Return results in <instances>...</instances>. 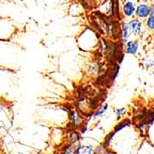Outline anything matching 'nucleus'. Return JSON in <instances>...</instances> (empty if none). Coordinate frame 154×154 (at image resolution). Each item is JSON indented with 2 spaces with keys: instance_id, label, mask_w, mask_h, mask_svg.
<instances>
[{
  "instance_id": "obj_1",
  "label": "nucleus",
  "mask_w": 154,
  "mask_h": 154,
  "mask_svg": "<svg viewBox=\"0 0 154 154\" xmlns=\"http://www.w3.org/2000/svg\"><path fill=\"white\" fill-rule=\"evenodd\" d=\"M128 26H129L131 35H133V36L139 35L141 29H142V23L140 20H131L130 23H128Z\"/></svg>"
},
{
  "instance_id": "obj_16",
  "label": "nucleus",
  "mask_w": 154,
  "mask_h": 154,
  "mask_svg": "<svg viewBox=\"0 0 154 154\" xmlns=\"http://www.w3.org/2000/svg\"><path fill=\"white\" fill-rule=\"evenodd\" d=\"M153 57H154V50H153Z\"/></svg>"
},
{
  "instance_id": "obj_14",
  "label": "nucleus",
  "mask_w": 154,
  "mask_h": 154,
  "mask_svg": "<svg viewBox=\"0 0 154 154\" xmlns=\"http://www.w3.org/2000/svg\"><path fill=\"white\" fill-rule=\"evenodd\" d=\"M145 65H146V68L147 69H151L154 67V60H151V59H149L146 62H145Z\"/></svg>"
},
{
  "instance_id": "obj_12",
  "label": "nucleus",
  "mask_w": 154,
  "mask_h": 154,
  "mask_svg": "<svg viewBox=\"0 0 154 154\" xmlns=\"http://www.w3.org/2000/svg\"><path fill=\"white\" fill-rule=\"evenodd\" d=\"M125 112H126V108H125V107L117 109L116 111H115V113H116V116H117V120H119L123 115H125Z\"/></svg>"
},
{
  "instance_id": "obj_2",
  "label": "nucleus",
  "mask_w": 154,
  "mask_h": 154,
  "mask_svg": "<svg viewBox=\"0 0 154 154\" xmlns=\"http://www.w3.org/2000/svg\"><path fill=\"white\" fill-rule=\"evenodd\" d=\"M138 51V43L137 41H128L125 45V52L129 55H136Z\"/></svg>"
},
{
  "instance_id": "obj_17",
  "label": "nucleus",
  "mask_w": 154,
  "mask_h": 154,
  "mask_svg": "<svg viewBox=\"0 0 154 154\" xmlns=\"http://www.w3.org/2000/svg\"><path fill=\"white\" fill-rule=\"evenodd\" d=\"M153 78H154V72H153Z\"/></svg>"
},
{
  "instance_id": "obj_15",
  "label": "nucleus",
  "mask_w": 154,
  "mask_h": 154,
  "mask_svg": "<svg viewBox=\"0 0 154 154\" xmlns=\"http://www.w3.org/2000/svg\"><path fill=\"white\" fill-rule=\"evenodd\" d=\"M152 109H153V112H154V103H153V107H152Z\"/></svg>"
},
{
  "instance_id": "obj_10",
  "label": "nucleus",
  "mask_w": 154,
  "mask_h": 154,
  "mask_svg": "<svg viewBox=\"0 0 154 154\" xmlns=\"http://www.w3.org/2000/svg\"><path fill=\"white\" fill-rule=\"evenodd\" d=\"M107 109H108V104H103L100 109H97V112L94 114V119H96L97 117H100L107 111Z\"/></svg>"
},
{
  "instance_id": "obj_5",
  "label": "nucleus",
  "mask_w": 154,
  "mask_h": 154,
  "mask_svg": "<svg viewBox=\"0 0 154 154\" xmlns=\"http://www.w3.org/2000/svg\"><path fill=\"white\" fill-rule=\"evenodd\" d=\"M135 5L133 2L131 1H127L125 5H124V13L126 17H131L133 16V14L135 13Z\"/></svg>"
},
{
  "instance_id": "obj_3",
  "label": "nucleus",
  "mask_w": 154,
  "mask_h": 154,
  "mask_svg": "<svg viewBox=\"0 0 154 154\" xmlns=\"http://www.w3.org/2000/svg\"><path fill=\"white\" fill-rule=\"evenodd\" d=\"M149 7H148L147 5H139L137 8L136 14L138 18H146L149 15Z\"/></svg>"
},
{
  "instance_id": "obj_11",
  "label": "nucleus",
  "mask_w": 154,
  "mask_h": 154,
  "mask_svg": "<svg viewBox=\"0 0 154 154\" xmlns=\"http://www.w3.org/2000/svg\"><path fill=\"white\" fill-rule=\"evenodd\" d=\"M69 138H70V141L72 143H76L77 141L79 140L80 136L78 134V132L75 131V130H72V132H70V137H69Z\"/></svg>"
},
{
  "instance_id": "obj_6",
  "label": "nucleus",
  "mask_w": 154,
  "mask_h": 154,
  "mask_svg": "<svg viewBox=\"0 0 154 154\" xmlns=\"http://www.w3.org/2000/svg\"><path fill=\"white\" fill-rule=\"evenodd\" d=\"M70 118H71V122L73 125V126H78L82 124V117L76 112H72L70 114Z\"/></svg>"
},
{
  "instance_id": "obj_8",
  "label": "nucleus",
  "mask_w": 154,
  "mask_h": 154,
  "mask_svg": "<svg viewBox=\"0 0 154 154\" xmlns=\"http://www.w3.org/2000/svg\"><path fill=\"white\" fill-rule=\"evenodd\" d=\"M114 135H115L114 132H111V133H109V134L105 137L104 145H103V147H104L105 149H107L108 147H109V145H111V143H112V139H113Z\"/></svg>"
},
{
  "instance_id": "obj_4",
  "label": "nucleus",
  "mask_w": 154,
  "mask_h": 154,
  "mask_svg": "<svg viewBox=\"0 0 154 154\" xmlns=\"http://www.w3.org/2000/svg\"><path fill=\"white\" fill-rule=\"evenodd\" d=\"M121 35H122V40L124 43H127L129 41V38L131 36V32L129 30L128 23H125L122 24V28H121Z\"/></svg>"
},
{
  "instance_id": "obj_7",
  "label": "nucleus",
  "mask_w": 154,
  "mask_h": 154,
  "mask_svg": "<svg viewBox=\"0 0 154 154\" xmlns=\"http://www.w3.org/2000/svg\"><path fill=\"white\" fill-rule=\"evenodd\" d=\"M130 125H131L130 120H129V119H125L124 121H122V122H121V123H119V124L114 127L113 132L116 134L117 132H119V131H121V130H123L124 128L128 127V126H130Z\"/></svg>"
},
{
  "instance_id": "obj_9",
  "label": "nucleus",
  "mask_w": 154,
  "mask_h": 154,
  "mask_svg": "<svg viewBox=\"0 0 154 154\" xmlns=\"http://www.w3.org/2000/svg\"><path fill=\"white\" fill-rule=\"evenodd\" d=\"M79 154H93V147L92 146H85V147H80Z\"/></svg>"
},
{
  "instance_id": "obj_13",
  "label": "nucleus",
  "mask_w": 154,
  "mask_h": 154,
  "mask_svg": "<svg viewBox=\"0 0 154 154\" xmlns=\"http://www.w3.org/2000/svg\"><path fill=\"white\" fill-rule=\"evenodd\" d=\"M147 27L149 30H154V17L149 16V18L147 20Z\"/></svg>"
}]
</instances>
